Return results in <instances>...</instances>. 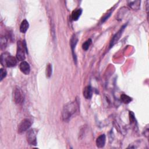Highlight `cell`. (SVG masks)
I'll list each match as a JSON object with an SVG mask.
<instances>
[{
	"mask_svg": "<svg viewBox=\"0 0 149 149\" xmlns=\"http://www.w3.org/2000/svg\"><path fill=\"white\" fill-rule=\"evenodd\" d=\"M79 108V104L77 101L69 102L66 104L62 109V118L64 122H68L70 118L76 112Z\"/></svg>",
	"mask_w": 149,
	"mask_h": 149,
	"instance_id": "6da1fadb",
	"label": "cell"
},
{
	"mask_svg": "<svg viewBox=\"0 0 149 149\" xmlns=\"http://www.w3.org/2000/svg\"><path fill=\"white\" fill-rule=\"evenodd\" d=\"M1 62L3 66L13 67L17 64V59L7 53H3L1 56Z\"/></svg>",
	"mask_w": 149,
	"mask_h": 149,
	"instance_id": "7a4b0ae2",
	"label": "cell"
},
{
	"mask_svg": "<svg viewBox=\"0 0 149 149\" xmlns=\"http://www.w3.org/2000/svg\"><path fill=\"white\" fill-rule=\"evenodd\" d=\"M25 51L27 52L26 44L25 41H18L17 42V51H16V58L20 61H24L25 59Z\"/></svg>",
	"mask_w": 149,
	"mask_h": 149,
	"instance_id": "3957f363",
	"label": "cell"
},
{
	"mask_svg": "<svg viewBox=\"0 0 149 149\" xmlns=\"http://www.w3.org/2000/svg\"><path fill=\"white\" fill-rule=\"evenodd\" d=\"M12 96L14 102L17 104H20L24 101V93L22 90L18 86H15L13 88Z\"/></svg>",
	"mask_w": 149,
	"mask_h": 149,
	"instance_id": "277c9868",
	"label": "cell"
},
{
	"mask_svg": "<svg viewBox=\"0 0 149 149\" xmlns=\"http://www.w3.org/2000/svg\"><path fill=\"white\" fill-rule=\"evenodd\" d=\"M31 125V122L30 119H24L20 122V123L18 125V128H17L18 133L21 134L25 132L26 131L29 130Z\"/></svg>",
	"mask_w": 149,
	"mask_h": 149,
	"instance_id": "5b68a950",
	"label": "cell"
},
{
	"mask_svg": "<svg viewBox=\"0 0 149 149\" xmlns=\"http://www.w3.org/2000/svg\"><path fill=\"white\" fill-rule=\"evenodd\" d=\"M26 139L28 143L32 146L37 145V138H36V132L34 129H30L27 132Z\"/></svg>",
	"mask_w": 149,
	"mask_h": 149,
	"instance_id": "8992f818",
	"label": "cell"
},
{
	"mask_svg": "<svg viewBox=\"0 0 149 149\" xmlns=\"http://www.w3.org/2000/svg\"><path fill=\"white\" fill-rule=\"evenodd\" d=\"M126 27V25H123L120 29V30L115 34V36L113 37L111 42H110V48L112 47L116 42H117V41L119 40V39L120 38V36L122 34V33L125 29V28Z\"/></svg>",
	"mask_w": 149,
	"mask_h": 149,
	"instance_id": "52a82bcc",
	"label": "cell"
},
{
	"mask_svg": "<svg viewBox=\"0 0 149 149\" xmlns=\"http://www.w3.org/2000/svg\"><path fill=\"white\" fill-rule=\"evenodd\" d=\"M78 41V38L76 36V34H73L70 39V47H71V49L72 51V54H73V59H74V61L76 62V54L74 53V48L75 47L77 44Z\"/></svg>",
	"mask_w": 149,
	"mask_h": 149,
	"instance_id": "ba28073f",
	"label": "cell"
},
{
	"mask_svg": "<svg viewBox=\"0 0 149 149\" xmlns=\"http://www.w3.org/2000/svg\"><path fill=\"white\" fill-rule=\"evenodd\" d=\"M19 68L20 71L25 74H29L30 71V67L29 64L26 62V61H22L19 65Z\"/></svg>",
	"mask_w": 149,
	"mask_h": 149,
	"instance_id": "9c48e42d",
	"label": "cell"
},
{
	"mask_svg": "<svg viewBox=\"0 0 149 149\" xmlns=\"http://www.w3.org/2000/svg\"><path fill=\"white\" fill-rule=\"evenodd\" d=\"M106 137L104 134H101L96 139V146L98 148H102L104 147L105 144Z\"/></svg>",
	"mask_w": 149,
	"mask_h": 149,
	"instance_id": "30bf717a",
	"label": "cell"
},
{
	"mask_svg": "<svg viewBox=\"0 0 149 149\" xmlns=\"http://www.w3.org/2000/svg\"><path fill=\"white\" fill-rule=\"evenodd\" d=\"M83 96L86 99H90L93 95V90L90 86H87L84 87L83 91Z\"/></svg>",
	"mask_w": 149,
	"mask_h": 149,
	"instance_id": "8fae6325",
	"label": "cell"
},
{
	"mask_svg": "<svg viewBox=\"0 0 149 149\" xmlns=\"http://www.w3.org/2000/svg\"><path fill=\"white\" fill-rule=\"evenodd\" d=\"M140 1H129L127 4L133 10H138L140 8Z\"/></svg>",
	"mask_w": 149,
	"mask_h": 149,
	"instance_id": "7c38bea8",
	"label": "cell"
},
{
	"mask_svg": "<svg viewBox=\"0 0 149 149\" xmlns=\"http://www.w3.org/2000/svg\"><path fill=\"white\" fill-rule=\"evenodd\" d=\"M82 13V9H76L74 10L72 12V19L74 21H76L78 20L79 17L80 16L81 14Z\"/></svg>",
	"mask_w": 149,
	"mask_h": 149,
	"instance_id": "4fadbf2b",
	"label": "cell"
},
{
	"mask_svg": "<svg viewBox=\"0 0 149 149\" xmlns=\"http://www.w3.org/2000/svg\"><path fill=\"white\" fill-rule=\"evenodd\" d=\"M29 27V22L26 20H24L22 22L20 26V31L22 33H25L28 30Z\"/></svg>",
	"mask_w": 149,
	"mask_h": 149,
	"instance_id": "5bb4252c",
	"label": "cell"
},
{
	"mask_svg": "<svg viewBox=\"0 0 149 149\" xmlns=\"http://www.w3.org/2000/svg\"><path fill=\"white\" fill-rule=\"evenodd\" d=\"M120 100L125 104H129L132 101V99L129 96L123 94L120 95Z\"/></svg>",
	"mask_w": 149,
	"mask_h": 149,
	"instance_id": "9a60e30c",
	"label": "cell"
},
{
	"mask_svg": "<svg viewBox=\"0 0 149 149\" xmlns=\"http://www.w3.org/2000/svg\"><path fill=\"white\" fill-rule=\"evenodd\" d=\"M91 42H92V41H91V40L90 38H89V39H88L87 41H86L83 44V45H82V48H83V49L84 50H85V51H87V50L88 49V48H89L90 44H91Z\"/></svg>",
	"mask_w": 149,
	"mask_h": 149,
	"instance_id": "2e32d148",
	"label": "cell"
},
{
	"mask_svg": "<svg viewBox=\"0 0 149 149\" xmlns=\"http://www.w3.org/2000/svg\"><path fill=\"white\" fill-rule=\"evenodd\" d=\"M7 44V39L5 37H1V49H5Z\"/></svg>",
	"mask_w": 149,
	"mask_h": 149,
	"instance_id": "e0dca14e",
	"label": "cell"
},
{
	"mask_svg": "<svg viewBox=\"0 0 149 149\" xmlns=\"http://www.w3.org/2000/svg\"><path fill=\"white\" fill-rule=\"evenodd\" d=\"M52 74V66L51 64H48L46 68V75L49 77Z\"/></svg>",
	"mask_w": 149,
	"mask_h": 149,
	"instance_id": "ac0fdd59",
	"label": "cell"
},
{
	"mask_svg": "<svg viewBox=\"0 0 149 149\" xmlns=\"http://www.w3.org/2000/svg\"><path fill=\"white\" fill-rule=\"evenodd\" d=\"M7 74V72L6 71V70H5L4 69L1 68L0 69V79L1 81H2L3 80V78H5Z\"/></svg>",
	"mask_w": 149,
	"mask_h": 149,
	"instance_id": "d6986e66",
	"label": "cell"
}]
</instances>
